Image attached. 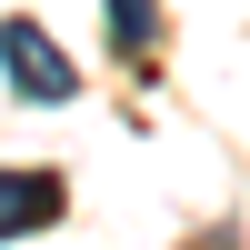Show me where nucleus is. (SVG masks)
<instances>
[{"label":"nucleus","mask_w":250,"mask_h":250,"mask_svg":"<svg viewBox=\"0 0 250 250\" xmlns=\"http://www.w3.org/2000/svg\"><path fill=\"white\" fill-rule=\"evenodd\" d=\"M0 70H10V90H20V100H40V110L80 100V70L60 60V40L40 30V20H0Z\"/></svg>","instance_id":"f257e3e1"},{"label":"nucleus","mask_w":250,"mask_h":250,"mask_svg":"<svg viewBox=\"0 0 250 250\" xmlns=\"http://www.w3.org/2000/svg\"><path fill=\"white\" fill-rule=\"evenodd\" d=\"M60 210H70V190H60L50 170H0V240H30V230H50Z\"/></svg>","instance_id":"f03ea898"},{"label":"nucleus","mask_w":250,"mask_h":250,"mask_svg":"<svg viewBox=\"0 0 250 250\" xmlns=\"http://www.w3.org/2000/svg\"><path fill=\"white\" fill-rule=\"evenodd\" d=\"M100 20H110V50L120 60H150L160 50V10L150 0H100Z\"/></svg>","instance_id":"7ed1b4c3"}]
</instances>
